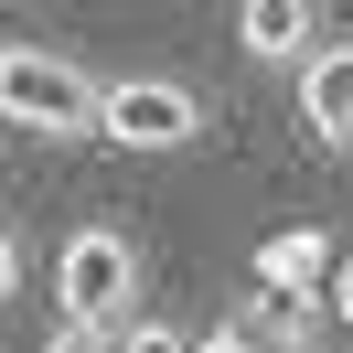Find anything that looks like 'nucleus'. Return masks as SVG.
Masks as SVG:
<instances>
[{"instance_id":"f8f14e48","label":"nucleus","mask_w":353,"mask_h":353,"mask_svg":"<svg viewBox=\"0 0 353 353\" xmlns=\"http://www.w3.org/2000/svg\"><path fill=\"white\" fill-rule=\"evenodd\" d=\"M54 353H118V332H54Z\"/></svg>"},{"instance_id":"f257e3e1","label":"nucleus","mask_w":353,"mask_h":353,"mask_svg":"<svg viewBox=\"0 0 353 353\" xmlns=\"http://www.w3.org/2000/svg\"><path fill=\"white\" fill-rule=\"evenodd\" d=\"M97 75L54 43H0V118L32 139H97Z\"/></svg>"},{"instance_id":"9d476101","label":"nucleus","mask_w":353,"mask_h":353,"mask_svg":"<svg viewBox=\"0 0 353 353\" xmlns=\"http://www.w3.org/2000/svg\"><path fill=\"white\" fill-rule=\"evenodd\" d=\"M193 353H257V343H246V321L225 310V321H203V332H193Z\"/></svg>"},{"instance_id":"1a4fd4ad","label":"nucleus","mask_w":353,"mask_h":353,"mask_svg":"<svg viewBox=\"0 0 353 353\" xmlns=\"http://www.w3.org/2000/svg\"><path fill=\"white\" fill-rule=\"evenodd\" d=\"M22 268H32V257H22V225H0V310L22 300Z\"/></svg>"},{"instance_id":"f03ea898","label":"nucleus","mask_w":353,"mask_h":353,"mask_svg":"<svg viewBox=\"0 0 353 353\" xmlns=\"http://www.w3.org/2000/svg\"><path fill=\"white\" fill-rule=\"evenodd\" d=\"M54 310H65V332H129L139 321V246L118 225H75L54 246Z\"/></svg>"},{"instance_id":"7ed1b4c3","label":"nucleus","mask_w":353,"mask_h":353,"mask_svg":"<svg viewBox=\"0 0 353 353\" xmlns=\"http://www.w3.org/2000/svg\"><path fill=\"white\" fill-rule=\"evenodd\" d=\"M203 118L214 108L193 75H108V97H97V139H118V150H193Z\"/></svg>"},{"instance_id":"20e7f679","label":"nucleus","mask_w":353,"mask_h":353,"mask_svg":"<svg viewBox=\"0 0 353 353\" xmlns=\"http://www.w3.org/2000/svg\"><path fill=\"white\" fill-rule=\"evenodd\" d=\"M236 43L257 65H310L321 54V0H236Z\"/></svg>"},{"instance_id":"0eeeda50","label":"nucleus","mask_w":353,"mask_h":353,"mask_svg":"<svg viewBox=\"0 0 353 353\" xmlns=\"http://www.w3.org/2000/svg\"><path fill=\"white\" fill-rule=\"evenodd\" d=\"M236 321H246L257 353H310V343H321V300H289V289H257Z\"/></svg>"},{"instance_id":"423d86ee","label":"nucleus","mask_w":353,"mask_h":353,"mask_svg":"<svg viewBox=\"0 0 353 353\" xmlns=\"http://www.w3.org/2000/svg\"><path fill=\"white\" fill-rule=\"evenodd\" d=\"M332 268H343V246H332L321 225H279V236L257 246V289H289V300H321Z\"/></svg>"},{"instance_id":"39448f33","label":"nucleus","mask_w":353,"mask_h":353,"mask_svg":"<svg viewBox=\"0 0 353 353\" xmlns=\"http://www.w3.org/2000/svg\"><path fill=\"white\" fill-rule=\"evenodd\" d=\"M300 129L321 150H353V43H321L300 65Z\"/></svg>"},{"instance_id":"6e6552de","label":"nucleus","mask_w":353,"mask_h":353,"mask_svg":"<svg viewBox=\"0 0 353 353\" xmlns=\"http://www.w3.org/2000/svg\"><path fill=\"white\" fill-rule=\"evenodd\" d=\"M118 353H193V343H182V332H172V321H150V310H139V321H129V332H118Z\"/></svg>"},{"instance_id":"9b49d317","label":"nucleus","mask_w":353,"mask_h":353,"mask_svg":"<svg viewBox=\"0 0 353 353\" xmlns=\"http://www.w3.org/2000/svg\"><path fill=\"white\" fill-rule=\"evenodd\" d=\"M321 310H332V321H343V332H353V257H343V268H332V289H321Z\"/></svg>"}]
</instances>
